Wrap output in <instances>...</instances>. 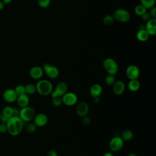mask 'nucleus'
Wrapping results in <instances>:
<instances>
[{
	"label": "nucleus",
	"mask_w": 156,
	"mask_h": 156,
	"mask_svg": "<svg viewBox=\"0 0 156 156\" xmlns=\"http://www.w3.org/2000/svg\"><path fill=\"white\" fill-rule=\"evenodd\" d=\"M127 88L130 91L136 92L140 88V82L138 80V79L129 80L127 83Z\"/></svg>",
	"instance_id": "20"
},
{
	"label": "nucleus",
	"mask_w": 156,
	"mask_h": 156,
	"mask_svg": "<svg viewBox=\"0 0 156 156\" xmlns=\"http://www.w3.org/2000/svg\"><path fill=\"white\" fill-rule=\"evenodd\" d=\"M126 89L124 83L120 80H116L112 85V90L114 94L117 96H120L123 94Z\"/></svg>",
	"instance_id": "15"
},
{
	"label": "nucleus",
	"mask_w": 156,
	"mask_h": 156,
	"mask_svg": "<svg viewBox=\"0 0 156 156\" xmlns=\"http://www.w3.org/2000/svg\"><path fill=\"white\" fill-rule=\"evenodd\" d=\"M102 66L108 74L113 76H115L119 70L117 62L112 58H105L102 63Z\"/></svg>",
	"instance_id": "3"
},
{
	"label": "nucleus",
	"mask_w": 156,
	"mask_h": 156,
	"mask_svg": "<svg viewBox=\"0 0 156 156\" xmlns=\"http://www.w3.org/2000/svg\"><path fill=\"white\" fill-rule=\"evenodd\" d=\"M51 104L55 107H58L61 106L63 104L62 97H60V96L52 97Z\"/></svg>",
	"instance_id": "26"
},
{
	"label": "nucleus",
	"mask_w": 156,
	"mask_h": 156,
	"mask_svg": "<svg viewBox=\"0 0 156 156\" xmlns=\"http://www.w3.org/2000/svg\"><path fill=\"white\" fill-rule=\"evenodd\" d=\"M4 7V4L0 0V11L3 10Z\"/></svg>",
	"instance_id": "40"
},
{
	"label": "nucleus",
	"mask_w": 156,
	"mask_h": 156,
	"mask_svg": "<svg viewBox=\"0 0 156 156\" xmlns=\"http://www.w3.org/2000/svg\"><path fill=\"white\" fill-rule=\"evenodd\" d=\"M127 156H137V155L135 154H134V153H132V152H131V153L128 154Z\"/></svg>",
	"instance_id": "42"
},
{
	"label": "nucleus",
	"mask_w": 156,
	"mask_h": 156,
	"mask_svg": "<svg viewBox=\"0 0 156 156\" xmlns=\"http://www.w3.org/2000/svg\"><path fill=\"white\" fill-rule=\"evenodd\" d=\"M112 16L114 20H116L121 23H127L130 19L129 12L124 9H118L115 10Z\"/></svg>",
	"instance_id": "5"
},
{
	"label": "nucleus",
	"mask_w": 156,
	"mask_h": 156,
	"mask_svg": "<svg viewBox=\"0 0 156 156\" xmlns=\"http://www.w3.org/2000/svg\"><path fill=\"white\" fill-rule=\"evenodd\" d=\"M17 97V94L16 93L15 90L12 88L5 90L2 94V98L4 100L9 103H12L16 101Z\"/></svg>",
	"instance_id": "12"
},
{
	"label": "nucleus",
	"mask_w": 156,
	"mask_h": 156,
	"mask_svg": "<svg viewBox=\"0 0 156 156\" xmlns=\"http://www.w3.org/2000/svg\"><path fill=\"white\" fill-rule=\"evenodd\" d=\"M35 115L34 109L29 105L23 108H21L18 116L23 122H29L32 121Z\"/></svg>",
	"instance_id": "4"
},
{
	"label": "nucleus",
	"mask_w": 156,
	"mask_h": 156,
	"mask_svg": "<svg viewBox=\"0 0 156 156\" xmlns=\"http://www.w3.org/2000/svg\"><path fill=\"white\" fill-rule=\"evenodd\" d=\"M105 83L106 85L108 86H112V85L114 83V82L116 81L115 76L107 74V76L105 77Z\"/></svg>",
	"instance_id": "28"
},
{
	"label": "nucleus",
	"mask_w": 156,
	"mask_h": 156,
	"mask_svg": "<svg viewBox=\"0 0 156 156\" xmlns=\"http://www.w3.org/2000/svg\"><path fill=\"white\" fill-rule=\"evenodd\" d=\"M89 112V105L86 102H80L76 107V113L80 117L87 115Z\"/></svg>",
	"instance_id": "11"
},
{
	"label": "nucleus",
	"mask_w": 156,
	"mask_h": 156,
	"mask_svg": "<svg viewBox=\"0 0 156 156\" xmlns=\"http://www.w3.org/2000/svg\"><path fill=\"white\" fill-rule=\"evenodd\" d=\"M140 74L139 68L135 65H130L128 66L126 69V77L129 80L138 79Z\"/></svg>",
	"instance_id": "9"
},
{
	"label": "nucleus",
	"mask_w": 156,
	"mask_h": 156,
	"mask_svg": "<svg viewBox=\"0 0 156 156\" xmlns=\"http://www.w3.org/2000/svg\"><path fill=\"white\" fill-rule=\"evenodd\" d=\"M7 132V127L6 123H0V132L5 133Z\"/></svg>",
	"instance_id": "35"
},
{
	"label": "nucleus",
	"mask_w": 156,
	"mask_h": 156,
	"mask_svg": "<svg viewBox=\"0 0 156 156\" xmlns=\"http://www.w3.org/2000/svg\"><path fill=\"white\" fill-rule=\"evenodd\" d=\"M102 87L98 83L93 84L90 88V94L93 98H99L102 93Z\"/></svg>",
	"instance_id": "17"
},
{
	"label": "nucleus",
	"mask_w": 156,
	"mask_h": 156,
	"mask_svg": "<svg viewBox=\"0 0 156 156\" xmlns=\"http://www.w3.org/2000/svg\"><path fill=\"white\" fill-rule=\"evenodd\" d=\"M29 74L31 78L37 80L42 77L44 74V71L42 68L38 66H35L30 69Z\"/></svg>",
	"instance_id": "16"
},
{
	"label": "nucleus",
	"mask_w": 156,
	"mask_h": 156,
	"mask_svg": "<svg viewBox=\"0 0 156 156\" xmlns=\"http://www.w3.org/2000/svg\"><path fill=\"white\" fill-rule=\"evenodd\" d=\"M140 4L146 9H150L155 6V0H140Z\"/></svg>",
	"instance_id": "25"
},
{
	"label": "nucleus",
	"mask_w": 156,
	"mask_h": 156,
	"mask_svg": "<svg viewBox=\"0 0 156 156\" xmlns=\"http://www.w3.org/2000/svg\"><path fill=\"white\" fill-rule=\"evenodd\" d=\"M9 118H7V117H5L4 115H3L2 113L0 114V121L2 122V123H6L8 121Z\"/></svg>",
	"instance_id": "37"
},
{
	"label": "nucleus",
	"mask_w": 156,
	"mask_h": 156,
	"mask_svg": "<svg viewBox=\"0 0 156 156\" xmlns=\"http://www.w3.org/2000/svg\"><path fill=\"white\" fill-rule=\"evenodd\" d=\"M82 122L83 124L84 125H89L91 122V119L90 118L86 115V116H84L83 117H82Z\"/></svg>",
	"instance_id": "32"
},
{
	"label": "nucleus",
	"mask_w": 156,
	"mask_h": 156,
	"mask_svg": "<svg viewBox=\"0 0 156 156\" xmlns=\"http://www.w3.org/2000/svg\"><path fill=\"white\" fill-rule=\"evenodd\" d=\"M68 91V85L64 82H60L57 84L55 88L52 90L51 94V97L60 96L62 97Z\"/></svg>",
	"instance_id": "10"
},
{
	"label": "nucleus",
	"mask_w": 156,
	"mask_h": 156,
	"mask_svg": "<svg viewBox=\"0 0 156 156\" xmlns=\"http://www.w3.org/2000/svg\"><path fill=\"white\" fill-rule=\"evenodd\" d=\"M34 123L37 127H42L46 125L48 122V118L46 115L44 113H41L35 115L34 119Z\"/></svg>",
	"instance_id": "13"
},
{
	"label": "nucleus",
	"mask_w": 156,
	"mask_h": 156,
	"mask_svg": "<svg viewBox=\"0 0 156 156\" xmlns=\"http://www.w3.org/2000/svg\"><path fill=\"white\" fill-rule=\"evenodd\" d=\"M16 101L18 105L20 107L23 108V107H27L29 105V96L26 94L19 95V96H18Z\"/></svg>",
	"instance_id": "18"
},
{
	"label": "nucleus",
	"mask_w": 156,
	"mask_h": 156,
	"mask_svg": "<svg viewBox=\"0 0 156 156\" xmlns=\"http://www.w3.org/2000/svg\"><path fill=\"white\" fill-rule=\"evenodd\" d=\"M149 37V35L146 31L145 29H138L136 34V37L138 41L141 42H144L148 40Z\"/></svg>",
	"instance_id": "19"
},
{
	"label": "nucleus",
	"mask_w": 156,
	"mask_h": 156,
	"mask_svg": "<svg viewBox=\"0 0 156 156\" xmlns=\"http://www.w3.org/2000/svg\"><path fill=\"white\" fill-rule=\"evenodd\" d=\"M149 13L151 18H156V8L155 6L150 9V11L149 12Z\"/></svg>",
	"instance_id": "33"
},
{
	"label": "nucleus",
	"mask_w": 156,
	"mask_h": 156,
	"mask_svg": "<svg viewBox=\"0 0 156 156\" xmlns=\"http://www.w3.org/2000/svg\"><path fill=\"white\" fill-rule=\"evenodd\" d=\"M19 113H20V110L18 108L13 107V116H18Z\"/></svg>",
	"instance_id": "38"
},
{
	"label": "nucleus",
	"mask_w": 156,
	"mask_h": 156,
	"mask_svg": "<svg viewBox=\"0 0 156 156\" xmlns=\"http://www.w3.org/2000/svg\"><path fill=\"white\" fill-rule=\"evenodd\" d=\"M102 156H114V155L112 152H106L102 155Z\"/></svg>",
	"instance_id": "39"
},
{
	"label": "nucleus",
	"mask_w": 156,
	"mask_h": 156,
	"mask_svg": "<svg viewBox=\"0 0 156 156\" xmlns=\"http://www.w3.org/2000/svg\"><path fill=\"white\" fill-rule=\"evenodd\" d=\"M4 4H9L10 2H12V0H1Z\"/></svg>",
	"instance_id": "41"
},
{
	"label": "nucleus",
	"mask_w": 156,
	"mask_h": 156,
	"mask_svg": "<svg viewBox=\"0 0 156 156\" xmlns=\"http://www.w3.org/2000/svg\"><path fill=\"white\" fill-rule=\"evenodd\" d=\"M42 68L44 73H45L47 77L49 79H54L59 76V69L54 65H51L49 63H45L43 65Z\"/></svg>",
	"instance_id": "7"
},
{
	"label": "nucleus",
	"mask_w": 156,
	"mask_h": 156,
	"mask_svg": "<svg viewBox=\"0 0 156 156\" xmlns=\"http://www.w3.org/2000/svg\"><path fill=\"white\" fill-rule=\"evenodd\" d=\"M15 91L16 92V93L17 94L18 96L19 95H21L23 94H26L25 93V88L24 86L23 85H17L15 88Z\"/></svg>",
	"instance_id": "29"
},
{
	"label": "nucleus",
	"mask_w": 156,
	"mask_h": 156,
	"mask_svg": "<svg viewBox=\"0 0 156 156\" xmlns=\"http://www.w3.org/2000/svg\"><path fill=\"white\" fill-rule=\"evenodd\" d=\"M146 11H147V9L141 4L136 5L134 8V13H135V15L139 16H141Z\"/></svg>",
	"instance_id": "23"
},
{
	"label": "nucleus",
	"mask_w": 156,
	"mask_h": 156,
	"mask_svg": "<svg viewBox=\"0 0 156 156\" xmlns=\"http://www.w3.org/2000/svg\"><path fill=\"white\" fill-rule=\"evenodd\" d=\"M46 156H58V154L55 150H50L48 152Z\"/></svg>",
	"instance_id": "36"
},
{
	"label": "nucleus",
	"mask_w": 156,
	"mask_h": 156,
	"mask_svg": "<svg viewBox=\"0 0 156 156\" xmlns=\"http://www.w3.org/2000/svg\"><path fill=\"white\" fill-rule=\"evenodd\" d=\"M37 2L39 7L43 9H45L50 5L51 0H38Z\"/></svg>",
	"instance_id": "30"
},
{
	"label": "nucleus",
	"mask_w": 156,
	"mask_h": 156,
	"mask_svg": "<svg viewBox=\"0 0 156 156\" xmlns=\"http://www.w3.org/2000/svg\"><path fill=\"white\" fill-rule=\"evenodd\" d=\"M63 104L66 106L71 107L77 104L78 98L73 92H66L62 96Z\"/></svg>",
	"instance_id": "8"
},
{
	"label": "nucleus",
	"mask_w": 156,
	"mask_h": 156,
	"mask_svg": "<svg viewBox=\"0 0 156 156\" xmlns=\"http://www.w3.org/2000/svg\"><path fill=\"white\" fill-rule=\"evenodd\" d=\"M37 127L35 126V124L34 122H30L27 125L26 130L29 133H34V132H35Z\"/></svg>",
	"instance_id": "31"
},
{
	"label": "nucleus",
	"mask_w": 156,
	"mask_h": 156,
	"mask_svg": "<svg viewBox=\"0 0 156 156\" xmlns=\"http://www.w3.org/2000/svg\"><path fill=\"white\" fill-rule=\"evenodd\" d=\"M24 88H25V93L28 96L32 95L34 94L35 92H37L35 85H34V83H27L24 86Z\"/></svg>",
	"instance_id": "22"
},
{
	"label": "nucleus",
	"mask_w": 156,
	"mask_h": 156,
	"mask_svg": "<svg viewBox=\"0 0 156 156\" xmlns=\"http://www.w3.org/2000/svg\"><path fill=\"white\" fill-rule=\"evenodd\" d=\"M1 113L7 118H10L13 116V107L10 106H5L2 110Z\"/></svg>",
	"instance_id": "24"
},
{
	"label": "nucleus",
	"mask_w": 156,
	"mask_h": 156,
	"mask_svg": "<svg viewBox=\"0 0 156 156\" xmlns=\"http://www.w3.org/2000/svg\"><path fill=\"white\" fill-rule=\"evenodd\" d=\"M113 21H114V18L113 16L109 14L105 15L102 18V23L106 26L111 25L113 23Z\"/></svg>",
	"instance_id": "27"
},
{
	"label": "nucleus",
	"mask_w": 156,
	"mask_h": 156,
	"mask_svg": "<svg viewBox=\"0 0 156 156\" xmlns=\"http://www.w3.org/2000/svg\"><path fill=\"white\" fill-rule=\"evenodd\" d=\"M23 122L19 116L10 117L6 122L7 132L12 136L18 135L23 130Z\"/></svg>",
	"instance_id": "1"
},
{
	"label": "nucleus",
	"mask_w": 156,
	"mask_h": 156,
	"mask_svg": "<svg viewBox=\"0 0 156 156\" xmlns=\"http://www.w3.org/2000/svg\"><path fill=\"white\" fill-rule=\"evenodd\" d=\"M144 28L149 36H154L156 34V18H151L146 21Z\"/></svg>",
	"instance_id": "14"
},
{
	"label": "nucleus",
	"mask_w": 156,
	"mask_h": 156,
	"mask_svg": "<svg viewBox=\"0 0 156 156\" xmlns=\"http://www.w3.org/2000/svg\"><path fill=\"white\" fill-rule=\"evenodd\" d=\"M140 17L141 18V19L143 21H148L151 18L150 15H149V13L148 12H147V11L145 13H144Z\"/></svg>",
	"instance_id": "34"
},
{
	"label": "nucleus",
	"mask_w": 156,
	"mask_h": 156,
	"mask_svg": "<svg viewBox=\"0 0 156 156\" xmlns=\"http://www.w3.org/2000/svg\"><path fill=\"white\" fill-rule=\"evenodd\" d=\"M35 87L37 92L40 95L43 96L51 94L53 90L52 83L46 79L39 80L35 84Z\"/></svg>",
	"instance_id": "2"
},
{
	"label": "nucleus",
	"mask_w": 156,
	"mask_h": 156,
	"mask_svg": "<svg viewBox=\"0 0 156 156\" xmlns=\"http://www.w3.org/2000/svg\"><path fill=\"white\" fill-rule=\"evenodd\" d=\"M124 141H131L133 138V133L130 129L124 130L120 136Z\"/></svg>",
	"instance_id": "21"
},
{
	"label": "nucleus",
	"mask_w": 156,
	"mask_h": 156,
	"mask_svg": "<svg viewBox=\"0 0 156 156\" xmlns=\"http://www.w3.org/2000/svg\"><path fill=\"white\" fill-rule=\"evenodd\" d=\"M124 141L119 136H115L111 138L108 143V147L112 152H118L124 146Z\"/></svg>",
	"instance_id": "6"
}]
</instances>
